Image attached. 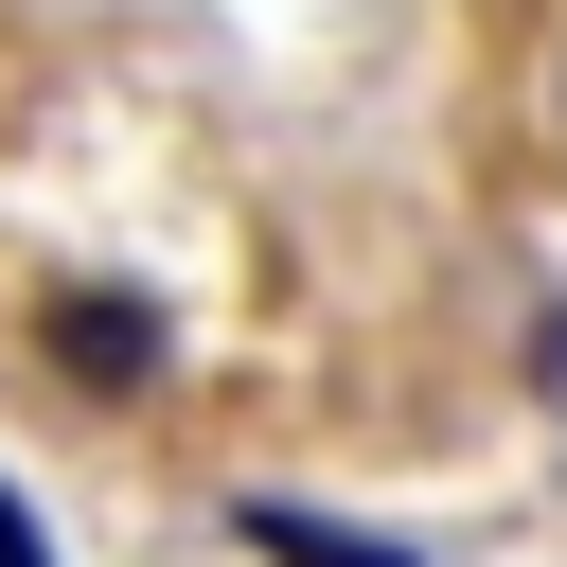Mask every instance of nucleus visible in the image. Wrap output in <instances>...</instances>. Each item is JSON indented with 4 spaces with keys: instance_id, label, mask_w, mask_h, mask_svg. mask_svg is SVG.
I'll use <instances>...</instances> for the list:
<instances>
[{
    "instance_id": "obj_1",
    "label": "nucleus",
    "mask_w": 567,
    "mask_h": 567,
    "mask_svg": "<svg viewBox=\"0 0 567 567\" xmlns=\"http://www.w3.org/2000/svg\"><path fill=\"white\" fill-rule=\"evenodd\" d=\"M35 337H53L71 390H142V372H159V301H124V284H53Z\"/></svg>"
},
{
    "instance_id": "obj_2",
    "label": "nucleus",
    "mask_w": 567,
    "mask_h": 567,
    "mask_svg": "<svg viewBox=\"0 0 567 567\" xmlns=\"http://www.w3.org/2000/svg\"><path fill=\"white\" fill-rule=\"evenodd\" d=\"M230 532H248L266 567H425V549H390V532H337V514H301V496H248Z\"/></svg>"
},
{
    "instance_id": "obj_3",
    "label": "nucleus",
    "mask_w": 567,
    "mask_h": 567,
    "mask_svg": "<svg viewBox=\"0 0 567 567\" xmlns=\"http://www.w3.org/2000/svg\"><path fill=\"white\" fill-rule=\"evenodd\" d=\"M0 567H53V549H35V514H18V496H0Z\"/></svg>"
}]
</instances>
